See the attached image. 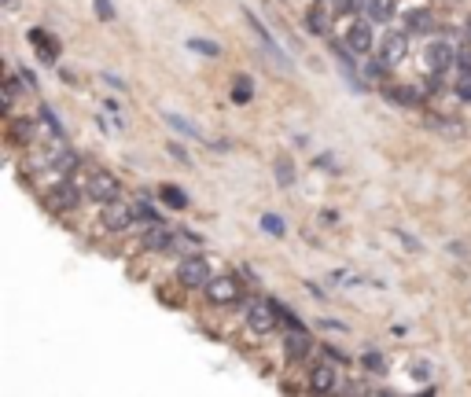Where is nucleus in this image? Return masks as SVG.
<instances>
[{"label":"nucleus","instance_id":"2eb2a0df","mask_svg":"<svg viewBox=\"0 0 471 397\" xmlns=\"http://www.w3.org/2000/svg\"><path fill=\"white\" fill-rule=\"evenodd\" d=\"M166 246H174V235H169L163 224H155V228L144 235V250H166Z\"/></svg>","mask_w":471,"mask_h":397},{"label":"nucleus","instance_id":"4be33fe9","mask_svg":"<svg viewBox=\"0 0 471 397\" xmlns=\"http://www.w3.org/2000/svg\"><path fill=\"white\" fill-rule=\"evenodd\" d=\"M368 19H376V23L394 19V0H368Z\"/></svg>","mask_w":471,"mask_h":397},{"label":"nucleus","instance_id":"423d86ee","mask_svg":"<svg viewBox=\"0 0 471 397\" xmlns=\"http://www.w3.org/2000/svg\"><path fill=\"white\" fill-rule=\"evenodd\" d=\"M247 324H251V331H258V335H269V331L280 324V309H276V302H258V305H251Z\"/></svg>","mask_w":471,"mask_h":397},{"label":"nucleus","instance_id":"f704fd0d","mask_svg":"<svg viewBox=\"0 0 471 397\" xmlns=\"http://www.w3.org/2000/svg\"><path fill=\"white\" fill-rule=\"evenodd\" d=\"M19 78H23V85H26V89H34V85H37L34 70H19Z\"/></svg>","mask_w":471,"mask_h":397},{"label":"nucleus","instance_id":"1a4fd4ad","mask_svg":"<svg viewBox=\"0 0 471 397\" xmlns=\"http://www.w3.org/2000/svg\"><path fill=\"white\" fill-rule=\"evenodd\" d=\"M346 48L353 52V56H365V52L376 48V41H372V26H368V23H350V30H346Z\"/></svg>","mask_w":471,"mask_h":397},{"label":"nucleus","instance_id":"2f4dec72","mask_svg":"<svg viewBox=\"0 0 471 397\" xmlns=\"http://www.w3.org/2000/svg\"><path fill=\"white\" fill-rule=\"evenodd\" d=\"M394 235H398V239H401L405 246H409V250H416V254H420V250H423V246H420V239H412V235H405L401 228H394Z\"/></svg>","mask_w":471,"mask_h":397},{"label":"nucleus","instance_id":"ddd939ff","mask_svg":"<svg viewBox=\"0 0 471 397\" xmlns=\"http://www.w3.org/2000/svg\"><path fill=\"white\" fill-rule=\"evenodd\" d=\"M383 96H387L390 103H398V107H416V103H420V92H416L412 85H390Z\"/></svg>","mask_w":471,"mask_h":397},{"label":"nucleus","instance_id":"f257e3e1","mask_svg":"<svg viewBox=\"0 0 471 397\" xmlns=\"http://www.w3.org/2000/svg\"><path fill=\"white\" fill-rule=\"evenodd\" d=\"M177 280L185 287H207L210 283V261L202 254H188L177 261Z\"/></svg>","mask_w":471,"mask_h":397},{"label":"nucleus","instance_id":"0eeeda50","mask_svg":"<svg viewBox=\"0 0 471 397\" xmlns=\"http://www.w3.org/2000/svg\"><path fill=\"white\" fill-rule=\"evenodd\" d=\"M423 59H427V70L431 74H446L457 63V48L449 45V41H435V45H427Z\"/></svg>","mask_w":471,"mask_h":397},{"label":"nucleus","instance_id":"dca6fc26","mask_svg":"<svg viewBox=\"0 0 471 397\" xmlns=\"http://www.w3.org/2000/svg\"><path fill=\"white\" fill-rule=\"evenodd\" d=\"M435 23H431V12H409L405 15V34H427V30H431Z\"/></svg>","mask_w":471,"mask_h":397},{"label":"nucleus","instance_id":"ea45409f","mask_svg":"<svg viewBox=\"0 0 471 397\" xmlns=\"http://www.w3.org/2000/svg\"><path fill=\"white\" fill-rule=\"evenodd\" d=\"M317 169H331V155H320L317 158Z\"/></svg>","mask_w":471,"mask_h":397},{"label":"nucleus","instance_id":"f03ea898","mask_svg":"<svg viewBox=\"0 0 471 397\" xmlns=\"http://www.w3.org/2000/svg\"><path fill=\"white\" fill-rule=\"evenodd\" d=\"M85 195H89L92 202H111V199L122 195V184H118L114 173L96 169V173H89V180H85Z\"/></svg>","mask_w":471,"mask_h":397},{"label":"nucleus","instance_id":"4c0bfd02","mask_svg":"<svg viewBox=\"0 0 471 397\" xmlns=\"http://www.w3.org/2000/svg\"><path fill=\"white\" fill-rule=\"evenodd\" d=\"M412 375H416V379H427V375H431V368H427V364H416Z\"/></svg>","mask_w":471,"mask_h":397},{"label":"nucleus","instance_id":"6e6552de","mask_svg":"<svg viewBox=\"0 0 471 397\" xmlns=\"http://www.w3.org/2000/svg\"><path fill=\"white\" fill-rule=\"evenodd\" d=\"M376 52H379V59L387 63V67H394V63H401L405 52H409V37L405 34H383V45Z\"/></svg>","mask_w":471,"mask_h":397},{"label":"nucleus","instance_id":"f8f14e48","mask_svg":"<svg viewBox=\"0 0 471 397\" xmlns=\"http://www.w3.org/2000/svg\"><path fill=\"white\" fill-rule=\"evenodd\" d=\"M284 353H287V361H302L306 353H309V335L306 331H291V335L284 339Z\"/></svg>","mask_w":471,"mask_h":397},{"label":"nucleus","instance_id":"6ab92c4d","mask_svg":"<svg viewBox=\"0 0 471 397\" xmlns=\"http://www.w3.org/2000/svg\"><path fill=\"white\" fill-rule=\"evenodd\" d=\"M309 386H313V390H331V386H335V368H331V364H320L313 372V379H309Z\"/></svg>","mask_w":471,"mask_h":397},{"label":"nucleus","instance_id":"e433bc0d","mask_svg":"<svg viewBox=\"0 0 471 397\" xmlns=\"http://www.w3.org/2000/svg\"><path fill=\"white\" fill-rule=\"evenodd\" d=\"M309 30H313V34H320V30H324V23H320V12L309 15Z\"/></svg>","mask_w":471,"mask_h":397},{"label":"nucleus","instance_id":"f3484780","mask_svg":"<svg viewBox=\"0 0 471 397\" xmlns=\"http://www.w3.org/2000/svg\"><path fill=\"white\" fill-rule=\"evenodd\" d=\"M158 195H163V202H166L169 210H185L188 206L185 188H177V184H163V188H158Z\"/></svg>","mask_w":471,"mask_h":397},{"label":"nucleus","instance_id":"a211bd4d","mask_svg":"<svg viewBox=\"0 0 471 397\" xmlns=\"http://www.w3.org/2000/svg\"><path fill=\"white\" fill-rule=\"evenodd\" d=\"M74 202H78V191H74L70 184H56V188H52V206H59V210H70Z\"/></svg>","mask_w":471,"mask_h":397},{"label":"nucleus","instance_id":"5701e85b","mask_svg":"<svg viewBox=\"0 0 471 397\" xmlns=\"http://www.w3.org/2000/svg\"><path fill=\"white\" fill-rule=\"evenodd\" d=\"M262 228L269 235H276V239H284V235H287V224H284L280 213H262Z\"/></svg>","mask_w":471,"mask_h":397},{"label":"nucleus","instance_id":"bb28decb","mask_svg":"<svg viewBox=\"0 0 471 397\" xmlns=\"http://www.w3.org/2000/svg\"><path fill=\"white\" fill-rule=\"evenodd\" d=\"M41 118H45V125L52 129V136H56V140H63V125H59V118L52 114V107H41Z\"/></svg>","mask_w":471,"mask_h":397},{"label":"nucleus","instance_id":"aec40b11","mask_svg":"<svg viewBox=\"0 0 471 397\" xmlns=\"http://www.w3.org/2000/svg\"><path fill=\"white\" fill-rule=\"evenodd\" d=\"M273 173H276V184H280V188H291L295 184V162H291V158H276Z\"/></svg>","mask_w":471,"mask_h":397},{"label":"nucleus","instance_id":"b1692460","mask_svg":"<svg viewBox=\"0 0 471 397\" xmlns=\"http://www.w3.org/2000/svg\"><path fill=\"white\" fill-rule=\"evenodd\" d=\"M136 217H140L144 224H147V228H155V224H163V217H158V210L151 206V202H140V206H136Z\"/></svg>","mask_w":471,"mask_h":397},{"label":"nucleus","instance_id":"a19ab883","mask_svg":"<svg viewBox=\"0 0 471 397\" xmlns=\"http://www.w3.org/2000/svg\"><path fill=\"white\" fill-rule=\"evenodd\" d=\"M468 37H471V23H468Z\"/></svg>","mask_w":471,"mask_h":397},{"label":"nucleus","instance_id":"c756f323","mask_svg":"<svg viewBox=\"0 0 471 397\" xmlns=\"http://www.w3.org/2000/svg\"><path fill=\"white\" fill-rule=\"evenodd\" d=\"M169 155H174L180 166H191V155H188V151H185V147H180L177 140H169Z\"/></svg>","mask_w":471,"mask_h":397},{"label":"nucleus","instance_id":"58836bf2","mask_svg":"<svg viewBox=\"0 0 471 397\" xmlns=\"http://www.w3.org/2000/svg\"><path fill=\"white\" fill-rule=\"evenodd\" d=\"M457 92H460V100H471V81H460Z\"/></svg>","mask_w":471,"mask_h":397},{"label":"nucleus","instance_id":"412c9836","mask_svg":"<svg viewBox=\"0 0 471 397\" xmlns=\"http://www.w3.org/2000/svg\"><path fill=\"white\" fill-rule=\"evenodd\" d=\"M188 48L199 52V56H210V59L221 56V45H218V41H207V37H188Z\"/></svg>","mask_w":471,"mask_h":397},{"label":"nucleus","instance_id":"393cba45","mask_svg":"<svg viewBox=\"0 0 471 397\" xmlns=\"http://www.w3.org/2000/svg\"><path fill=\"white\" fill-rule=\"evenodd\" d=\"M92 8H96V19H100V23H114V19H118L111 0H92Z\"/></svg>","mask_w":471,"mask_h":397},{"label":"nucleus","instance_id":"7c9ffc66","mask_svg":"<svg viewBox=\"0 0 471 397\" xmlns=\"http://www.w3.org/2000/svg\"><path fill=\"white\" fill-rule=\"evenodd\" d=\"M15 140H19V144H26V140H34V125H26V122H19V125H15Z\"/></svg>","mask_w":471,"mask_h":397},{"label":"nucleus","instance_id":"cd10ccee","mask_svg":"<svg viewBox=\"0 0 471 397\" xmlns=\"http://www.w3.org/2000/svg\"><path fill=\"white\" fill-rule=\"evenodd\" d=\"M457 67L464 70V74H471V45H464V48H457Z\"/></svg>","mask_w":471,"mask_h":397},{"label":"nucleus","instance_id":"a878e982","mask_svg":"<svg viewBox=\"0 0 471 397\" xmlns=\"http://www.w3.org/2000/svg\"><path fill=\"white\" fill-rule=\"evenodd\" d=\"M361 364H365L368 372H387V357H383V353H376V350H368L365 357H361Z\"/></svg>","mask_w":471,"mask_h":397},{"label":"nucleus","instance_id":"473e14b6","mask_svg":"<svg viewBox=\"0 0 471 397\" xmlns=\"http://www.w3.org/2000/svg\"><path fill=\"white\" fill-rule=\"evenodd\" d=\"M103 81L111 85V89H118V92H125V81L118 78V74H103Z\"/></svg>","mask_w":471,"mask_h":397},{"label":"nucleus","instance_id":"72a5a7b5","mask_svg":"<svg viewBox=\"0 0 471 397\" xmlns=\"http://www.w3.org/2000/svg\"><path fill=\"white\" fill-rule=\"evenodd\" d=\"M357 4H361V0H335V12H353Z\"/></svg>","mask_w":471,"mask_h":397},{"label":"nucleus","instance_id":"4468645a","mask_svg":"<svg viewBox=\"0 0 471 397\" xmlns=\"http://www.w3.org/2000/svg\"><path fill=\"white\" fill-rule=\"evenodd\" d=\"M254 100V81L247 78V74H236L232 81V103H251Z\"/></svg>","mask_w":471,"mask_h":397},{"label":"nucleus","instance_id":"c85d7f7f","mask_svg":"<svg viewBox=\"0 0 471 397\" xmlns=\"http://www.w3.org/2000/svg\"><path fill=\"white\" fill-rule=\"evenodd\" d=\"M383 70H387V63H383V59H372L368 67H365V78H368V81H379Z\"/></svg>","mask_w":471,"mask_h":397},{"label":"nucleus","instance_id":"c9c22d12","mask_svg":"<svg viewBox=\"0 0 471 397\" xmlns=\"http://www.w3.org/2000/svg\"><path fill=\"white\" fill-rule=\"evenodd\" d=\"M15 92H19V81H12V78H8V85H4V96H8V103L15 100Z\"/></svg>","mask_w":471,"mask_h":397},{"label":"nucleus","instance_id":"9b49d317","mask_svg":"<svg viewBox=\"0 0 471 397\" xmlns=\"http://www.w3.org/2000/svg\"><path fill=\"white\" fill-rule=\"evenodd\" d=\"M163 118H166V125H169V129H177L180 136H188V140L207 144V136L199 133V125H196V122H188V118H180V114H174V111H163Z\"/></svg>","mask_w":471,"mask_h":397},{"label":"nucleus","instance_id":"9d476101","mask_svg":"<svg viewBox=\"0 0 471 397\" xmlns=\"http://www.w3.org/2000/svg\"><path fill=\"white\" fill-rule=\"evenodd\" d=\"M30 41L37 45V52H41V59H45V63H56V59H59V41H56V37H48L41 26H37V30H30Z\"/></svg>","mask_w":471,"mask_h":397},{"label":"nucleus","instance_id":"39448f33","mask_svg":"<svg viewBox=\"0 0 471 397\" xmlns=\"http://www.w3.org/2000/svg\"><path fill=\"white\" fill-rule=\"evenodd\" d=\"M133 217H136V210L129 206V202H122V199L103 202V228L107 232H125L133 224Z\"/></svg>","mask_w":471,"mask_h":397},{"label":"nucleus","instance_id":"7ed1b4c3","mask_svg":"<svg viewBox=\"0 0 471 397\" xmlns=\"http://www.w3.org/2000/svg\"><path fill=\"white\" fill-rule=\"evenodd\" d=\"M202 291H207V298L213 305H232V302H240L243 283L236 280V276H210V283L202 287Z\"/></svg>","mask_w":471,"mask_h":397},{"label":"nucleus","instance_id":"20e7f679","mask_svg":"<svg viewBox=\"0 0 471 397\" xmlns=\"http://www.w3.org/2000/svg\"><path fill=\"white\" fill-rule=\"evenodd\" d=\"M243 19H247V23H251V30H254V34L262 37V45H265V52H269V59L276 63V67H291V59L284 56L280 41H276V37L269 34V30H265V23H262V19H258V15L251 12V8H243Z\"/></svg>","mask_w":471,"mask_h":397}]
</instances>
